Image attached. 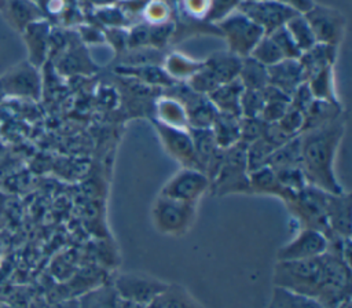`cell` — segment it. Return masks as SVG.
I'll list each match as a JSON object with an SVG mask.
<instances>
[{"instance_id":"cell-27","label":"cell","mask_w":352,"mask_h":308,"mask_svg":"<svg viewBox=\"0 0 352 308\" xmlns=\"http://www.w3.org/2000/svg\"><path fill=\"white\" fill-rule=\"evenodd\" d=\"M162 67L175 81H186L202 67V60L192 59L182 52H170L164 56Z\"/></svg>"},{"instance_id":"cell-49","label":"cell","mask_w":352,"mask_h":308,"mask_svg":"<svg viewBox=\"0 0 352 308\" xmlns=\"http://www.w3.org/2000/svg\"><path fill=\"white\" fill-rule=\"evenodd\" d=\"M120 308H147V305L138 304V302H131V301H124L120 300Z\"/></svg>"},{"instance_id":"cell-20","label":"cell","mask_w":352,"mask_h":308,"mask_svg":"<svg viewBox=\"0 0 352 308\" xmlns=\"http://www.w3.org/2000/svg\"><path fill=\"white\" fill-rule=\"evenodd\" d=\"M338 48L340 47L316 43L307 51L301 52L298 62L304 70L305 81L308 77H311L316 72L329 66H334L338 55Z\"/></svg>"},{"instance_id":"cell-33","label":"cell","mask_w":352,"mask_h":308,"mask_svg":"<svg viewBox=\"0 0 352 308\" xmlns=\"http://www.w3.org/2000/svg\"><path fill=\"white\" fill-rule=\"evenodd\" d=\"M285 28L287 29V32L290 33V36L293 37L294 43L297 44V47L301 52L307 51L314 44H316L314 33L302 14H296L294 16H292L285 23Z\"/></svg>"},{"instance_id":"cell-38","label":"cell","mask_w":352,"mask_h":308,"mask_svg":"<svg viewBox=\"0 0 352 308\" xmlns=\"http://www.w3.org/2000/svg\"><path fill=\"white\" fill-rule=\"evenodd\" d=\"M264 103L265 100L263 98L261 91L243 88L241 95V117H248V118L260 117Z\"/></svg>"},{"instance_id":"cell-18","label":"cell","mask_w":352,"mask_h":308,"mask_svg":"<svg viewBox=\"0 0 352 308\" xmlns=\"http://www.w3.org/2000/svg\"><path fill=\"white\" fill-rule=\"evenodd\" d=\"M6 87L11 89V92L18 95H25L30 98L40 96V74L37 67L30 62H23L16 66L8 76H6Z\"/></svg>"},{"instance_id":"cell-32","label":"cell","mask_w":352,"mask_h":308,"mask_svg":"<svg viewBox=\"0 0 352 308\" xmlns=\"http://www.w3.org/2000/svg\"><path fill=\"white\" fill-rule=\"evenodd\" d=\"M96 65L89 58V54L82 47L70 48L59 62V67L65 73H92Z\"/></svg>"},{"instance_id":"cell-19","label":"cell","mask_w":352,"mask_h":308,"mask_svg":"<svg viewBox=\"0 0 352 308\" xmlns=\"http://www.w3.org/2000/svg\"><path fill=\"white\" fill-rule=\"evenodd\" d=\"M22 32L29 51V62L38 67L44 62L50 47V26L45 21L37 19L29 23Z\"/></svg>"},{"instance_id":"cell-2","label":"cell","mask_w":352,"mask_h":308,"mask_svg":"<svg viewBox=\"0 0 352 308\" xmlns=\"http://www.w3.org/2000/svg\"><path fill=\"white\" fill-rule=\"evenodd\" d=\"M345 129L346 116L342 113L340 117L298 135L301 169L309 186L330 194L345 191L336 175L337 153Z\"/></svg>"},{"instance_id":"cell-13","label":"cell","mask_w":352,"mask_h":308,"mask_svg":"<svg viewBox=\"0 0 352 308\" xmlns=\"http://www.w3.org/2000/svg\"><path fill=\"white\" fill-rule=\"evenodd\" d=\"M326 220L329 235L351 238V194H329L326 202Z\"/></svg>"},{"instance_id":"cell-4","label":"cell","mask_w":352,"mask_h":308,"mask_svg":"<svg viewBox=\"0 0 352 308\" xmlns=\"http://www.w3.org/2000/svg\"><path fill=\"white\" fill-rule=\"evenodd\" d=\"M329 194L330 192L308 184L302 190L294 192L283 204L293 219L298 223V228L318 230L329 236L326 220V202Z\"/></svg>"},{"instance_id":"cell-1","label":"cell","mask_w":352,"mask_h":308,"mask_svg":"<svg viewBox=\"0 0 352 308\" xmlns=\"http://www.w3.org/2000/svg\"><path fill=\"white\" fill-rule=\"evenodd\" d=\"M272 285L338 308L351 294V264L330 250L314 258L275 261Z\"/></svg>"},{"instance_id":"cell-31","label":"cell","mask_w":352,"mask_h":308,"mask_svg":"<svg viewBox=\"0 0 352 308\" xmlns=\"http://www.w3.org/2000/svg\"><path fill=\"white\" fill-rule=\"evenodd\" d=\"M38 11L40 10L29 0H7L4 14H7L8 19L15 25V28L23 30L29 23L41 19Z\"/></svg>"},{"instance_id":"cell-48","label":"cell","mask_w":352,"mask_h":308,"mask_svg":"<svg viewBox=\"0 0 352 308\" xmlns=\"http://www.w3.org/2000/svg\"><path fill=\"white\" fill-rule=\"evenodd\" d=\"M275 1L289 7L297 14H305L315 4L314 0H275Z\"/></svg>"},{"instance_id":"cell-50","label":"cell","mask_w":352,"mask_h":308,"mask_svg":"<svg viewBox=\"0 0 352 308\" xmlns=\"http://www.w3.org/2000/svg\"><path fill=\"white\" fill-rule=\"evenodd\" d=\"M126 1H129V0H126Z\"/></svg>"},{"instance_id":"cell-28","label":"cell","mask_w":352,"mask_h":308,"mask_svg":"<svg viewBox=\"0 0 352 308\" xmlns=\"http://www.w3.org/2000/svg\"><path fill=\"white\" fill-rule=\"evenodd\" d=\"M305 82L314 99L340 103V99L336 91V82H334V66H329L316 72L315 74L308 77Z\"/></svg>"},{"instance_id":"cell-35","label":"cell","mask_w":352,"mask_h":308,"mask_svg":"<svg viewBox=\"0 0 352 308\" xmlns=\"http://www.w3.org/2000/svg\"><path fill=\"white\" fill-rule=\"evenodd\" d=\"M249 56H252L253 59H256L257 62H260L261 65H264L267 67L285 59L280 50L278 48V45L268 34H264L260 38V41L254 45V48L252 50Z\"/></svg>"},{"instance_id":"cell-39","label":"cell","mask_w":352,"mask_h":308,"mask_svg":"<svg viewBox=\"0 0 352 308\" xmlns=\"http://www.w3.org/2000/svg\"><path fill=\"white\" fill-rule=\"evenodd\" d=\"M143 18L148 25L169 22L170 8L165 0H148L143 7Z\"/></svg>"},{"instance_id":"cell-21","label":"cell","mask_w":352,"mask_h":308,"mask_svg":"<svg viewBox=\"0 0 352 308\" xmlns=\"http://www.w3.org/2000/svg\"><path fill=\"white\" fill-rule=\"evenodd\" d=\"M243 87L238 78L220 84L209 95H206L219 113L241 117V95Z\"/></svg>"},{"instance_id":"cell-14","label":"cell","mask_w":352,"mask_h":308,"mask_svg":"<svg viewBox=\"0 0 352 308\" xmlns=\"http://www.w3.org/2000/svg\"><path fill=\"white\" fill-rule=\"evenodd\" d=\"M114 73L118 77L135 80L143 85L165 89L176 82L169 74L165 72L162 65H140V66H126V65H117L114 67Z\"/></svg>"},{"instance_id":"cell-24","label":"cell","mask_w":352,"mask_h":308,"mask_svg":"<svg viewBox=\"0 0 352 308\" xmlns=\"http://www.w3.org/2000/svg\"><path fill=\"white\" fill-rule=\"evenodd\" d=\"M342 113L341 102H329V100H322V99H314L308 109L302 114V128L301 132L314 129L316 126H320L337 117H340ZM300 132V133H301Z\"/></svg>"},{"instance_id":"cell-37","label":"cell","mask_w":352,"mask_h":308,"mask_svg":"<svg viewBox=\"0 0 352 308\" xmlns=\"http://www.w3.org/2000/svg\"><path fill=\"white\" fill-rule=\"evenodd\" d=\"M268 36L275 41L278 48L280 50L285 59H298L301 55V51L298 50L297 44L294 43L293 37L287 32V29L283 26L275 29L274 32L268 33Z\"/></svg>"},{"instance_id":"cell-34","label":"cell","mask_w":352,"mask_h":308,"mask_svg":"<svg viewBox=\"0 0 352 308\" xmlns=\"http://www.w3.org/2000/svg\"><path fill=\"white\" fill-rule=\"evenodd\" d=\"M275 147L263 136L257 140L252 142L246 146V162H248V170H256L261 166H265L271 154L274 153Z\"/></svg>"},{"instance_id":"cell-12","label":"cell","mask_w":352,"mask_h":308,"mask_svg":"<svg viewBox=\"0 0 352 308\" xmlns=\"http://www.w3.org/2000/svg\"><path fill=\"white\" fill-rule=\"evenodd\" d=\"M236 10L260 26L265 34L283 26L297 14L275 0H242Z\"/></svg>"},{"instance_id":"cell-25","label":"cell","mask_w":352,"mask_h":308,"mask_svg":"<svg viewBox=\"0 0 352 308\" xmlns=\"http://www.w3.org/2000/svg\"><path fill=\"white\" fill-rule=\"evenodd\" d=\"M214 140L220 148H228L239 142L241 136V117L217 113L210 126Z\"/></svg>"},{"instance_id":"cell-7","label":"cell","mask_w":352,"mask_h":308,"mask_svg":"<svg viewBox=\"0 0 352 308\" xmlns=\"http://www.w3.org/2000/svg\"><path fill=\"white\" fill-rule=\"evenodd\" d=\"M209 177L197 168L182 166L161 187L160 195L197 205L198 201L209 192Z\"/></svg>"},{"instance_id":"cell-16","label":"cell","mask_w":352,"mask_h":308,"mask_svg":"<svg viewBox=\"0 0 352 308\" xmlns=\"http://www.w3.org/2000/svg\"><path fill=\"white\" fill-rule=\"evenodd\" d=\"M241 62V56L235 55L228 50H224L216 51L208 58L202 59V67L220 85L224 82H230L238 77Z\"/></svg>"},{"instance_id":"cell-47","label":"cell","mask_w":352,"mask_h":308,"mask_svg":"<svg viewBox=\"0 0 352 308\" xmlns=\"http://www.w3.org/2000/svg\"><path fill=\"white\" fill-rule=\"evenodd\" d=\"M126 32L122 28H109L104 33V38L110 41L116 51L122 52L126 48Z\"/></svg>"},{"instance_id":"cell-30","label":"cell","mask_w":352,"mask_h":308,"mask_svg":"<svg viewBox=\"0 0 352 308\" xmlns=\"http://www.w3.org/2000/svg\"><path fill=\"white\" fill-rule=\"evenodd\" d=\"M236 78L245 89L261 91L268 84V69L252 56H245Z\"/></svg>"},{"instance_id":"cell-5","label":"cell","mask_w":352,"mask_h":308,"mask_svg":"<svg viewBox=\"0 0 352 308\" xmlns=\"http://www.w3.org/2000/svg\"><path fill=\"white\" fill-rule=\"evenodd\" d=\"M197 205L157 195L151 206L154 228L166 236H183L195 221Z\"/></svg>"},{"instance_id":"cell-6","label":"cell","mask_w":352,"mask_h":308,"mask_svg":"<svg viewBox=\"0 0 352 308\" xmlns=\"http://www.w3.org/2000/svg\"><path fill=\"white\" fill-rule=\"evenodd\" d=\"M216 25L226 40L227 50L241 58L249 56L254 45L265 34L260 26L238 10L232 11Z\"/></svg>"},{"instance_id":"cell-22","label":"cell","mask_w":352,"mask_h":308,"mask_svg":"<svg viewBox=\"0 0 352 308\" xmlns=\"http://www.w3.org/2000/svg\"><path fill=\"white\" fill-rule=\"evenodd\" d=\"M151 118L175 128H188L184 106L175 98L162 95L153 102Z\"/></svg>"},{"instance_id":"cell-44","label":"cell","mask_w":352,"mask_h":308,"mask_svg":"<svg viewBox=\"0 0 352 308\" xmlns=\"http://www.w3.org/2000/svg\"><path fill=\"white\" fill-rule=\"evenodd\" d=\"M312 100H314V96H312L307 82H302L290 95L289 104H290V107H293V109H296V110H298L300 113L304 114V111L308 109V106L311 104Z\"/></svg>"},{"instance_id":"cell-45","label":"cell","mask_w":352,"mask_h":308,"mask_svg":"<svg viewBox=\"0 0 352 308\" xmlns=\"http://www.w3.org/2000/svg\"><path fill=\"white\" fill-rule=\"evenodd\" d=\"M98 18H100V21L106 23L109 28H121L125 22V15L122 10L109 6L98 10Z\"/></svg>"},{"instance_id":"cell-11","label":"cell","mask_w":352,"mask_h":308,"mask_svg":"<svg viewBox=\"0 0 352 308\" xmlns=\"http://www.w3.org/2000/svg\"><path fill=\"white\" fill-rule=\"evenodd\" d=\"M150 122L155 129L165 151L186 168H198V162L194 153V144L188 128H175L165 125L150 117Z\"/></svg>"},{"instance_id":"cell-43","label":"cell","mask_w":352,"mask_h":308,"mask_svg":"<svg viewBox=\"0 0 352 308\" xmlns=\"http://www.w3.org/2000/svg\"><path fill=\"white\" fill-rule=\"evenodd\" d=\"M289 102L290 100H265L258 118L265 124L278 121L289 109Z\"/></svg>"},{"instance_id":"cell-42","label":"cell","mask_w":352,"mask_h":308,"mask_svg":"<svg viewBox=\"0 0 352 308\" xmlns=\"http://www.w3.org/2000/svg\"><path fill=\"white\" fill-rule=\"evenodd\" d=\"M289 136L294 138L297 135H300L301 128H302V113H300L298 110L290 107L286 110V113L278 120L275 121Z\"/></svg>"},{"instance_id":"cell-3","label":"cell","mask_w":352,"mask_h":308,"mask_svg":"<svg viewBox=\"0 0 352 308\" xmlns=\"http://www.w3.org/2000/svg\"><path fill=\"white\" fill-rule=\"evenodd\" d=\"M209 192L214 197L250 194L246 146L241 142L224 150L217 173L210 182Z\"/></svg>"},{"instance_id":"cell-41","label":"cell","mask_w":352,"mask_h":308,"mask_svg":"<svg viewBox=\"0 0 352 308\" xmlns=\"http://www.w3.org/2000/svg\"><path fill=\"white\" fill-rule=\"evenodd\" d=\"M242 0H210V7L205 19L212 23H217L232 11H235Z\"/></svg>"},{"instance_id":"cell-10","label":"cell","mask_w":352,"mask_h":308,"mask_svg":"<svg viewBox=\"0 0 352 308\" xmlns=\"http://www.w3.org/2000/svg\"><path fill=\"white\" fill-rule=\"evenodd\" d=\"M329 250V238L324 232L312 228H298L294 238L276 252V261L307 260L324 254Z\"/></svg>"},{"instance_id":"cell-36","label":"cell","mask_w":352,"mask_h":308,"mask_svg":"<svg viewBox=\"0 0 352 308\" xmlns=\"http://www.w3.org/2000/svg\"><path fill=\"white\" fill-rule=\"evenodd\" d=\"M82 308H120V297L113 286L100 287L87 294L81 302Z\"/></svg>"},{"instance_id":"cell-23","label":"cell","mask_w":352,"mask_h":308,"mask_svg":"<svg viewBox=\"0 0 352 308\" xmlns=\"http://www.w3.org/2000/svg\"><path fill=\"white\" fill-rule=\"evenodd\" d=\"M147 308H205L180 283H168L166 287L147 305Z\"/></svg>"},{"instance_id":"cell-46","label":"cell","mask_w":352,"mask_h":308,"mask_svg":"<svg viewBox=\"0 0 352 308\" xmlns=\"http://www.w3.org/2000/svg\"><path fill=\"white\" fill-rule=\"evenodd\" d=\"M183 6L188 15L194 18H206L210 0H183Z\"/></svg>"},{"instance_id":"cell-26","label":"cell","mask_w":352,"mask_h":308,"mask_svg":"<svg viewBox=\"0 0 352 308\" xmlns=\"http://www.w3.org/2000/svg\"><path fill=\"white\" fill-rule=\"evenodd\" d=\"M265 308H324V305L312 297L274 286Z\"/></svg>"},{"instance_id":"cell-17","label":"cell","mask_w":352,"mask_h":308,"mask_svg":"<svg viewBox=\"0 0 352 308\" xmlns=\"http://www.w3.org/2000/svg\"><path fill=\"white\" fill-rule=\"evenodd\" d=\"M249 190L250 194L276 197L282 202L294 194V191L286 188L279 182L276 173L267 165L249 172Z\"/></svg>"},{"instance_id":"cell-29","label":"cell","mask_w":352,"mask_h":308,"mask_svg":"<svg viewBox=\"0 0 352 308\" xmlns=\"http://www.w3.org/2000/svg\"><path fill=\"white\" fill-rule=\"evenodd\" d=\"M267 166H270L274 172H280L290 168L301 166L300 157V138L298 135L289 142L283 143L271 154Z\"/></svg>"},{"instance_id":"cell-8","label":"cell","mask_w":352,"mask_h":308,"mask_svg":"<svg viewBox=\"0 0 352 308\" xmlns=\"http://www.w3.org/2000/svg\"><path fill=\"white\" fill-rule=\"evenodd\" d=\"M302 15L308 22L316 43L334 47L341 45L346 30V18L341 11L315 3Z\"/></svg>"},{"instance_id":"cell-9","label":"cell","mask_w":352,"mask_h":308,"mask_svg":"<svg viewBox=\"0 0 352 308\" xmlns=\"http://www.w3.org/2000/svg\"><path fill=\"white\" fill-rule=\"evenodd\" d=\"M168 282L143 272H122L113 280V289L120 300L148 305Z\"/></svg>"},{"instance_id":"cell-15","label":"cell","mask_w":352,"mask_h":308,"mask_svg":"<svg viewBox=\"0 0 352 308\" xmlns=\"http://www.w3.org/2000/svg\"><path fill=\"white\" fill-rule=\"evenodd\" d=\"M267 69L268 84L276 87L289 96L298 85L305 82V74L298 59H282Z\"/></svg>"},{"instance_id":"cell-40","label":"cell","mask_w":352,"mask_h":308,"mask_svg":"<svg viewBox=\"0 0 352 308\" xmlns=\"http://www.w3.org/2000/svg\"><path fill=\"white\" fill-rule=\"evenodd\" d=\"M264 126H265V122L261 121L258 117H254V118L241 117V136H239V142L243 143L245 146H248L252 142L257 140L258 138L263 136Z\"/></svg>"}]
</instances>
